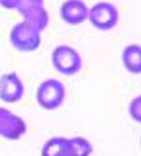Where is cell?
I'll list each match as a JSON object with an SVG mask.
<instances>
[{"label": "cell", "mask_w": 141, "mask_h": 156, "mask_svg": "<svg viewBox=\"0 0 141 156\" xmlns=\"http://www.w3.org/2000/svg\"><path fill=\"white\" fill-rule=\"evenodd\" d=\"M10 42H12L13 48L19 50V51H34L42 42L40 30L36 27H33L31 23H27V21H21L12 29Z\"/></svg>", "instance_id": "1"}, {"label": "cell", "mask_w": 141, "mask_h": 156, "mask_svg": "<svg viewBox=\"0 0 141 156\" xmlns=\"http://www.w3.org/2000/svg\"><path fill=\"white\" fill-rule=\"evenodd\" d=\"M65 86L59 80H44L36 90V101L46 111H56L65 103Z\"/></svg>", "instance_id": "2"}, {"label": "cell", "mask_w": 141, "mask_h": 156, "mask_svg": "<svg viewBox=\"0 0 141 156\" xmlns=\"http://www.w3.org/2000/svg\"><path fill=\"white\" fill-rule=\"evenodd\" d=\"M52 63H53V69L57 73L73 76L82 69V57L70 46H57L52 51Z\"/></svg>", "instance_id": "3"}, {"label": "cell", "mask_w": 141, "mask_h": 156, "mask_svg": "<svg viewBox=\"0 0 141 156\" xmlns=\"http://www.w3.org/2000/svg\"><path fill=\"white\" fill-rule=\"evenodd\" d=\"M88 21L99 30H111L118 23V10L111 2H97L90 8Z\"/></svg>", "instance_id": "4"}, {"label": "cell", "mask_w": 141, "mask_h": 156, "mask_svg": "<svg viewBox=\"0 0 141 156\" xmlns=\"http://www.w3.org/2000/svg\"><path fill=\"white\" fill-rule=\"evenodd\" d=\"M25 93V86H23L21 78L15 73H8L0 78V99L6 103H17Z\"/></svg>", "instance_id": "5"}, {"label": "cell", "mask_w": 141, "mask_h": 156, "mask_svg": "<svg viewBox=\"0 0 141 156\" xmlns=\"http://www.w3.org/2000/svg\"><path fill=\"white\" fill-rule=\"evenodd\" d=\"M25 120L10 112L8 108H0V135L6 139H19L25 133Z\"/></svg>", "instance_id": "6"}, {"label": "cell", "mask_w": 141, "mask_h": 156, "mask_svg": "<svg viewBox=\"0 0 141 156\" xmlns=\"http://www.w3.org/2000/svg\"><path fill=\"white\" fill-rule=\"evenodd\" d=\"M88 12H90V8L82 0H65L59 8L61 19L67 25H80V23H84L88 19Z\"/></svg>", "instance_id": "7"}, {"label": "cell", "mask_w": 141, "mask_h": 156, "mask_svg": "<svg viewBox=\"0 0 141 156\" xmlns=\"http://www.w3.org/2000/svg\"><path fill=\"white\" fill-rule=\"evenodd\" d=\"M21 15H23V21L31 23L40 33L48 27V21H50L48 12L44 10V6H33V8H27V10H21Z\"/></svg>", "instance_id": "8"}, {"label": "cell", "mask_w": 141, "mask_h": 156, "mask_svg": "<svg viewBox=\"0 0 141 156\" xmlns=\"http://www.w3.org/2000/svg\"><path fill=\"white\" fill-rule=\"evenodd\" d=\"M122 63L132 74H141V46H126L122 51Z\"/></svg>", "instance_id": "9"}, {"label": "cell", "mask_w": 141, "mask_h": 156, "mask_svg": "<svg viewBox=\"0 0 141 156\" xmlns=\"http://www.w3.org/2000/svg\"><path fill=\"white\" fill-rule=\"evenodd\" d=\"M42 156H69V139L52 137L42 147Z\"/></svg>", "instance_id": "10"}, {"label": "cell", "mask_w": 141, "mask_h": 156, "mask_svg": "<svg viewBox=\"0 0 141 156\" xmlns=\"http://www.w3.org/2000/svg\"><path fill=\"white\" fill-rule=\"evenodd\" d=\"M92 145L84 137H73L69 139V156H90Z\"/></svg>", "instance_id": "11"}, {"label": "cell", "mask_w": 141, "mask_h": 156, "mask_svg": "<svg viewBox=\"0 0 141 156\" xmlns=\"http://www.w3.org/2000/svg\"><path fill=\"white\" fill-rule=\"evenodd\" d=\"M130 114H132V118H134V120L141 122V95L136 97L130 103Z\"/></svg>", "instance_id": "12"}, {"label": "cell", "mask_w": 141, "mask_h": 156, "mask_svg": "<svg viewBox=\"0 0 141 156\" xmlns=\"http://www.w3.org/2000/svg\"><path fill=\"white\" fill-rule=\"evenodd\" d=\"M33 6H44V0H21L17 10H27V8H33Z\"/></svg>", "instance_id": "13"}, {"label": "cell", "mask_w": 141, "mask_h": 156, "mask_svg": "<svg viewBox=\"0 0 141 156\" xmlns=\"http://www.w3.org/2000/svg\"><path fill=\"white\" fill-rule=\"evenodd\" d=\"M19 2H21V0H0V6L8 8V10H17Z\"/></svg>", "instance_id": "14"}]
</instances>
